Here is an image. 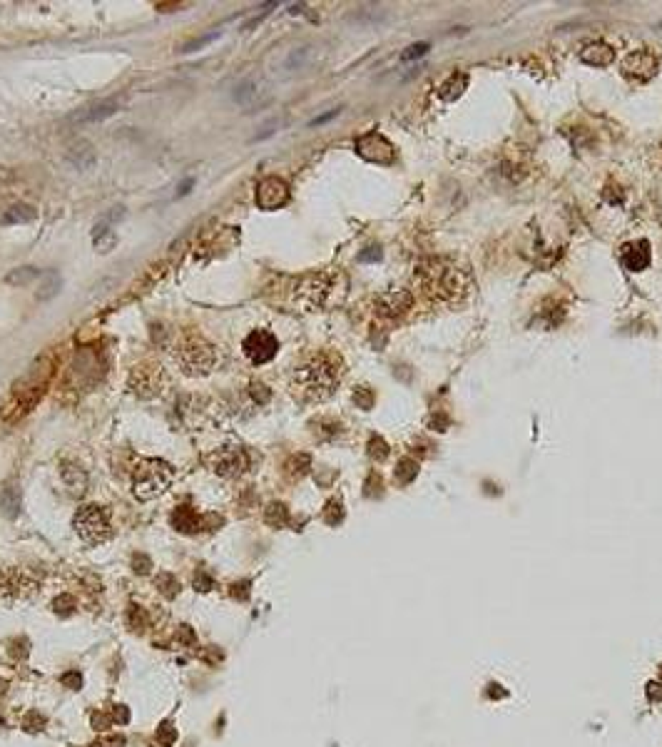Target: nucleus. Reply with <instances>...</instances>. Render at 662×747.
Wrapping results in <instances>:
<instances>
[{"mask_svg":"<svg viewBox=\"0 0 662 747\" xmlns=\"http://www.w3.org/2000/svg\"><path fill=\"white\" fill-rule=\"evenodd\" d=\"M473 290L471 274L451 259H423L413 269V292L428 306L454 309L463 304Z\"/></svg>","mask_w":662,"mask_h":747,"instance_id":"1","label":"nucleus"},{"mask_svg":"<svg viewBox=\"0 0 662 747\" xmlns=\"http://www.w3.org/2000/svg\"><path fill=\"white\" fill-rule=\"evenodd\" d=\"M344 361L334 351H317L301 359L291 374V387L304 401H324L344 379Z\"/></svg>","mask_w":662,"mask_h":747,"instance_id":"2","label":"nucleus"},{"mask_svg":"<svg viewBox=\"0 0 662 747\" xmlns=\"http://www.w3.org/2000/svg\"><path fill=\"white\" fill-rule=\"evenodd\" d=\"M172 476L175 471L164 461H154V458L140 461L135 469V479H132V491L140 501H150L172 483Z\"/></svg>","mask_w":662,"mask_h":747,"instance_id":"3","label":"nucleus"},{"mask_svg":"<svg viewBox=\"0 0 662 747\" xmlns=\"http://www.w3.org/2000/svg\"><path fill=\"white\" fill-rule=\"evenodd\" d=\"M177 361H180L182 371L190 377H204L217 364V354H214L212 344L204 342L202 337H187L177 351Z\"/></svg>","mask_w":662,"mask_h":747,"instance_id":"4","label":"nucleus"},{"mask_svg":"<svg viewBox=\"0 0 662 747\" xmlns=\"http://www.w3.org/2000/svg\"><path fill=\"white\" fill-rule=\"evenodd\" d=\"M75 531L80 533L82 540L88 543H102L110 535L107 513L98 506H82L75 513Z\"/></svg>","mask_w":662,"mask_h":747,"instance_id":"5","label":"nucleus"},{"mask_svg":"<svg viewBox=\"0 0 662 747\" xmlns=\"http://www.w3.org/2000/svg\"><path fill=\"white\" fill-rule=\"evenodd\" d=\"M241 351L254 366H262L267 361H272L279 351V339L274 337L267 329H254L252 334H246V339L241 342Z\"/></svg>","mask_w":662,"mask_h":747,"instance_id":"6","label":"nucleus"},{"mask_svg":"<svg viewBox=\"0 0 662 747\" xmlns=\"http://www.w3.org/2000/svg\"><path fill=\"white\" fill-rule=\"evenodd\" d=\"M411 306H413V294L409 290H389L376 297L373 311H376V317L386 319V322H399L409 314Z\"/></svg>","mask_w":662,"mask_h":747,"instance_id":"7","label":"nucleus"},{"mask_svg":"<svg viewBox=\"0 0 662 747\" xmlns=\"http://www.w3.org/2000/svg\"><path fill=\"white\" fill-rule=\"evenodd\" d=\"M336 282L334 274H312L299 284V299L307 306H324L336 290Z\"/></svg>","mask_w":662,"mask_h":747,"instance_id":"8","label":"nucleus"},{"mask_svg":"<svg viewBox=\"0 0 662 747\" xmlns=\"http://www.w3.org/2000/svg\"><path fill=\"white\" fill-rule=\"evenodd\" d=\"M289 202V187L279 177H264L257 185V207L259 209H279Z\"/></svg>","mask_w":662,"mask_h":747,"instance_id":"9","label":"nucleus"},{"mask_svg":"<svg viewBox=\"0 0 662 747\" xmlns=\"http://www.w3.org/2000/svg\"><path fill=\"white\" fill-rule=\"evenodd\" d=\"M212 469L222 476H237L246 469V453L241 446H222L212 453Z\"/></svg>","mask_w":662,"mask_h":747,"instance_id":"10","label":"nucleus"},{"mask_svg":"<svg viewBox=\"0 0 662 747\" xmlns=\"http://www.w3.org/2000/svg\"><path fill=\"white\" fill-rule=\"evenodd\" d=\"M356 150L362 155L364 160H371V162H391L394 160V148L389 145V140H383L378 132H371V135L362 137L356 142Z\"/></svg>","mask_w":662,"mask_h":747,"instance_id":"11","label":"nucleus"},{"mask_svg":"<svg viewBox=\"0 0 662 747\" xmlns=\"http://www.w3.org/2000/svg\"><path fill=\"white\" fill-rule=\"evenodd\" d=\"M650 259H652V252H650V242L647 240H635V242H628V245L620 247V262H623L630 272H642V269H647Z\"/></svg>","mask_w":662,"mask_h":747,"instance_id":"12","label":"nucleus"},{"mask_svg":"<svg viewBox=\"0 0 662 747\" xmlns=\"http://www.w3.org/2000/svg\"><path fill=\"white\" fill-rule=\"evenodd\" d=\"M132 391L137 394V396H154V394L162 391V371L157 369H135L132 371V382H130Z\"/></svg>","mask_w":662,"mask_h":747,"instance_id":"13","label":"nucleus"},{"mask_svg":"<svg viewBox=\"0 0 662 747\" xmlns=\"http://www.w3.org/2000/svg\"><path fill=\"white\" fill-rule=\"evenodd\" d=\"M623 67H625V75L637 77V80H647V77L655 75L657 58L652 53H647V50H635V53H630L625 58Z\"/></svg>","mask_w":662,"mask_h":747,"instance_id":"14","label":"nucleus"},{"mask_svg":"<svg viewBox=\"0 0 662 747\" xmlns=\"http://www.w3.org/2000/svg\"><path fill=\"white\" fill-rule=\"evenodd\" d=\"M117 110H120V103H117V100H102V103H95V105H90V108L77 110L70 120L72 122H100V120H105V117H110V115H115Z\"/></svg>","mask_w":662,"mask_h":747,"instance_id":"15","label":"nucleus"},{"mask_svg":"<svg viewBox=\"0 0 662 747\" xmlns=\"http://www.w3.org/2000/svg\"><path fill=\"white\" fill-rule=\"evenodd\" d=\"M264 93V85L257 80V77H246V80H241L239 85L234 88V93H232V100H234L237 105H241V108H252L254 103H259V98H262Z\"/></svg>","mask_w":662,"mask_h":747,"instance_id":"16","label":"nucleus"},{"mask_svg":"<svg viewBox=\"0 0 662 747\" xmlns=\"http://www.w3.org/2000/svg\"><path fill=\"white\" fill-rule=\"evenodd\" d=\"M67 164L85 172V169H90L95 164V150L90 148L88 142H77V145H72L67 150Z\"/></svg>","mask_w":662,"mask_h":747,"instance_id":"17","label":"nucleus"},{"mask_svg":"<svg viewBox=\"0 0 662 747\" xmlns=\"http://www.w3.org/2000/svg\"><path fill=\"white\" fill-rule=\"evenodd\" d=\"M38 219V209L33 207V204H13L11 209H6V214H3V219H0V224H27V222H35Z\"/></svg>","mask_w":662,"mask_h":747,"instance_id":"18","label":"nucleus"},{"mask_svg":"<svg viewBox=\"0 0 662 747\" xmlns=\"http://www.w3.org/2000/svg\"><path fill=\"white\" fill-rule=\"evenodd\" d=\"M581 58H583V63H588V65H597V67H600V65H610L615 55H613V50H610L608 45L593 43V45H588V48L583 50Z\"/></svg>","mask_w":662,"mask_h":747,"instance_id":"19","label":"nucleus"},{"mask_svg":"<svg viewBox=\"0 0 662 747\" xmlns=\"http://www.w3.org/2000/svg\"><path fill=\"white\" fill-rule=\"evenodd\" d=\"M60 474H62V481L70 486V491H75V493L85 491L88 476H85V471H82V469H77V466H72V464H62Z\"/></svg>","mask_w":662,"mask_h":747,"instance_id":"20","label":"nucleus"},{"mask_svg":"<svg viewBox=\"0 0 662 747\" xmlns=\"http://www.w3.org/2000/svg\"><path fill=\"white\" fill-rule=\"evenodd\" d=\"M60 287H62L60 274H58V272H45L43 274V284H40V290H38V294H35V297H38V301H48V299H53L58 292H60Z\"/></svg>","mask_w":662,"mask_h":747,"instance_id":"21","label":"nucleus"},{"mask_svg":"<svg viewBox=\"0 0 662 747\" xmlns=\"http://www.w3.org/2000/svg\"><path fill=\"white\" fill-rule=\"evenodd\" d=\"M465 85H468V77L461 75V72H456V75H451L449 80H446L444 85L438 88V95H441V98H446V100H456L461 93H463Z\"/></svg>","mask_w":662,"mask_h":747,"instance_id":"22","label":"nucleus"},{"mask_svg":"<svg viewBox=\"0 0 662 747\" xmlns=\"http://www.w3.org/2000/svg\"><path fill=\"white\" fill-rule=\"evenodd\" d=\"M38 277H43V274H40V269H35V267H20V269H13V272L6 277V282L13 284V287H25V284L35 282Z\"/></svg>","mask_w":662,"mask_h":747,"instance_id":"23","label":"nucleus"},{"mask_svg":"<svg viewBox=\"0 0 662 747\" xmlns=\"http://www.w3.org/2000/svg\"><path fill=\"white\" fill-rule=\"evenodd\" d=\"M249 396H252V401L257 406H264L269 401V396H272V391L264 384H249Z\"/></svg>","mask_w":662,"mask_h":747,"instance_id":"24","label":"nucleus"},{"mask_svg":"<svg viewBox=\"0 0 662 747\" xmlns=\"http://www.w3.org/2000/svg\"><path fill=\"white\" fill-rule=\"evenodd\" d=\"M0 503H3L8 516H15L18 513V493L13 488H6V491L0 493Z\"/></svg>","mask_w":662,"mask_h":747,"instance_id":"25","label":"nucleus"},{"mask_svg":"<svg viewBox=\"0 0 662 747\" xmlns=\"http://www.w3.org/2000/svg\"><path fill=\"white\" fill-rule=\"evenodd\" d=\"M115 242H117L115 232H107V235H100V237H95V249H98V252H102V254H105V252H110V249H112V247H115Z\"/></svg>","mask_w":662,"mask_h":747,"instance_id":"26","label":"nucleus"},{"mask_svg":"<svg viewBox=\"0 0 662 747\" xmlns=\"http://www.w3.org/2000/svg\"><path fill=\"white\" fill-rule=\"evenodd\" d=\"M217 38H219V33H209V35H204V38L192 40V43H187L185 48H182V53H194V50L204 48V45H209L212 40H217Z\"/></svg>","mask_w":662,"mask_h":747,"instance_id":"27","label":"nucleus"},{"mask_svg":"<svg viewBox=\"0 0 662 747\" xmlns=\"http://www.w3.org/2000/svg\"><path fill=\"white\" fill-rule=\"evenodd\" d=\"M304 55H307V50L304 48L294 50V53L289 55V60H286V67H289V70H301V67H304Z\"/></svg>","mask_w":662,"mask_h":747,"instance_id":"28","label":"nucleus"},{"mask_svg":"<svg viewBox=\"0 0 662 747\" xmlns=\"http://www.w3.org/2000/svg\"><path fill=\"white\" fill-rule=\"evenodd\" d=\"M274 127H279V120H272V122H267V125H264V127H262V132H259V135H257V137H254V140H264V137H267V135H272V132H274Z\"/></svg>","mask_w":662,"mask_h":747,"instance_id":"29","label":"nucleus"},{"mask_svg":"<svg viewBox=\"0 0 662 747\" xmlns=\"http://www.w3.org/2000/svg\"><path fill=\"white\" fill-rule=\"evenodd\" d=\"M426 53V45H413L411 53H404V60H411V58H418V55Z\"/></svg>","mask_w":662,"mask_h":747,"instance_id":"30","label":"nucleus"},{"mask_svg":"<svg viewBox=\"0 0 662 747\" xmlns=\"http://www.w3.org/2000/svg\"><path fill=\"white\" fill-rule=\"evenodd\" d=\"M192 185H194V180H187V182H185V185H182V187H180V192H177V197L187 195V192H190V187H192Z\"/></svg>","mask_w":662,"mask_h":747,"instance_id":"31","label":"nucleus"}]
</instances>
